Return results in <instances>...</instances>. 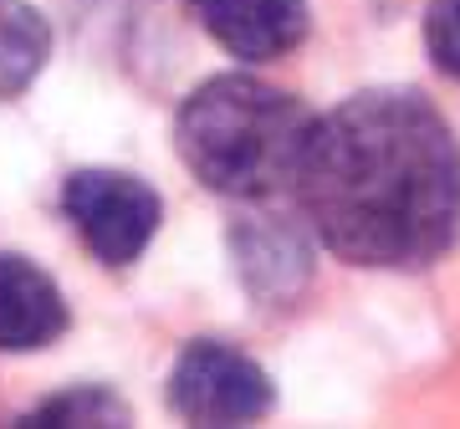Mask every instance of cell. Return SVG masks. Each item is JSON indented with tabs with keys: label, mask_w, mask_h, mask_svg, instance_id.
<instances>
[{
	"label": "cell",
	"mask_w": 460,
	"mask_h": 429,
	"mask_svg": "<svg viewBox=\"0 0 460 429\" xmlns=\"http://www.w3.org/2000/svg\"><path fill=\"white\" fill-rule=\"evenodd\" d=\"M296 195L332 256L389 271L429 266L460 231L456 133L414 92H358L313 123Z\"/></svg>",
	"instance_id": "obj_1"
},
{
	"label": "cell",
	"mask_w": 460,
	"mask_h": 429,
	"mask_svg": "<svg viewBox=\"0 0 460 429\" xmlns=\"http://www.w3.org/2000/svg\"><path fill=\"white\" fill-rule=\"evenodd\" d=\"M313 138V118L302 102L256 83V77H215L180 108V159L205 189L230 199H266L296 184L302 153Z\"/></svg>",
	"instance_id": "obj_2"
},
{
	"label": "cell",
	"mask_w": 460,
	"mask_h": 429,
	"mask_svg": "<svg viewBox=\"0 0 460 429\" xmlns=\"http://www.w3.org/2000/svg\"><path fill=\"white\" fill-rule=\"evenodd\" d=\"M62 210L83 246L108 266L138 261L159 231V195L118 169H83L62 189Z\"/></svg>",
	"instance_id": "obj_3"
},
{
	"label": "cell",
	"mask_w": 460,
	"mask_h": 429,
	"mask_svg": "<svg viewBox=\"0 0 460 429\" xmlns=\"http://www.w3.org/2000/svg\"><path fill=\"white\" fill-rule=\"evenodd\" d=\"M169 409L190 425H251L271 409V379L226 343H195L169 373Z\"/></svg>",
	"instance_id": "obj_4"
},
{
	"label": "cell",
	"mask_w": 460,
	"mask_h": 429,
	"mask_svg": "<svg viewBox=\"0 0 460 429\" xmlns=\"http://www.w3.org/2000/svg\"><path fill=\"white\" fill-rule=\"evenodd\" d=\"M205 31L246 62H277L307 36V0H195Z\"/></svg>",
	"instance_id": "obj_5"
},
{
	"label": "cell",
	"mask_w": 460,
	"mask_h": 429,
	"mask_svg": "<svg viewBox=\"0 0 460 429\" xmlns=\"http://www.w3.org/2000/svg\"><path fill=\"white\" fill-rule=\"evenodd\" d=\"M66 328L57 281L26 256H0V353H36Z\"/></svg>",
	"instance_id": "obj_6"
},
{
	"label": "cell",
	"mask_w": 460,
	"mask_h": 429,
	"mask_svg": "<svg viewBox=\"0 0 460 429\" xmlns=\"http://www.w3.org/2000/svg\"><path fill=\"white\" fill-rule=\"evenodd\" d=\"M51 31L31 5L0 0V98H16L21 87H31V77L47 66Z\"/></svg>",
	"instance_id": "obj_7"
},
{
	"label": "cell",
	"mask_w": 460,
	"mask_h": 429,
	"mask_svg": "<svg viewBox=\"0 0 460 429\" xmlns=\"http://www.w3.org/2000/svg\"><path fill=\"white\" fill-rule=\"evenodd\" d=\"M123 419H128V409L102 389H77V394L51 398L31 414V425H123Z\"/></svg>",
	"instance_id": "obj_8"
},
{
	"label": "cell",
	"mask_w": 460,
	"mask_h": 429,
	"mask_svg": "<svg viewBox=\"0 0 460 429\" xmlns=\"http://www.w3.org/2000/svg\"><path fill=\"white\" fill-rule=\"evenodd\" d=\"M425 47L445 77L460 83V0H429L425 11Z\"/></svg>",
	"instance_id": "obj_9"
}]
</instances>
